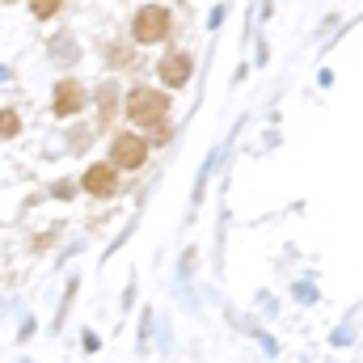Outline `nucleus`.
I'll list each match as a JSON object with an SVG mask.
<instances>
[{
  "label": "nucleus",
  "mask_w": 363,
  "mask_h": 363,
  "mask_svg": "<svg viewBox=\"0 0 363 363\" xmlns=\"http://www.w3.org/2000/svg\"><path fill=\"white\" fill-rule=\"evenodd\" d=\"M165 114H169V97L157 89H131L127 97V118L135 127H165Z\"/></svg>",
  "instance_id": "obj_1"
},
{
  "label": "nucleus",
  "mask_w": 363,
  "mask_h": 363,
  "mask_svg": "<svg viewBox=\"0 0 363 363\" xmlns=\"http://www.w3.org/2000/svg\"><path fill=\"white\" fill-rule=\"evenodd\" d=\"M131 34H135V43H144V47L161 43V38L169 34V9H161V4H144V9L135 13V21H131Z\"/></svg>",
  "instance_id": "obj_2"
},
{
  "label": "nucleus",
  "mask_w": 363,
  "mask_h": 363,
  "mask_svg": "<svg viewBox=\"0 0 363 363\" xmlns=\"http://www.w3.org/2000/svg\"><path fill=\"white\" fill-rule=\"evenodd\" d=\"M110 161H114L118 169H140V165L148 161V140H140V135H114Z\"/></svg>",
  "instance_id": "obj_3"
},
{
  "label": "nucleus",
  "mask_w": 363,
  "mask_h": 363,
  "mask_svg": "<svg viewBox=\"0 0 363 363\" xmlns=\"http://www.w3.org/2000/svg\"><path fill=\"white\" fill-rule=\"evenodd\" d=\"M81 186H85L89 194H97V199H110V194L118 190V165H114V161H106V165H89L85 178H81Z\"/></svg>",
  "instance_id": "obj_4"
},
{
  "label": "nucleus",
  "mask_w": 363,
  "mask_h": 363,
  "mask_svg": "<svg viewBox=\"0 0 363 363\" xmlns=\"http://www.w3.org/2000/svg\"><path fill=\"white\" fill-rule=\"evenodd\" d=\"M81 106H85V89H81V81H60V85H55V114H60V118L81 114Z\"/></svg>",
  "instance_id": "obj_5"
},
{
  "label": "nucleus",
  "mask_w": 363,
  "mask_h": 363,
  "mask_svg": "<svg viewBox=\"0 0 363 363\" xmlns=\"http://www.w3.org/2000/svg\"><path fill=\"white\" fill-rule=\"evenodd\" d=\"M190 72H194V64H190V55H182V51H169V55L161 60V81H165L169 89H182V85L190 81Z\"/></svg>",
  "instance_id": "obj_6"
},
{
  "label": "nucleus",
  "mask_w": 363,
  "mask_h": 363,
  "mask_svg": "<svg viewBox=\"0 0 363 363\" xmlns=\"http://www.w3.org/2000/svg\"><path fill=\"white\" fill-rule=\"evenodd\" d=\"M60 4H64V0H30V13L47 21V17H55V13H60Z\"/></svg>",
  "instance_id": "obj_7"
},
{
  "label": "nucleus",
  "mask_w": 363,
  "mask_h": 363,
  "mask_svg": "<svg viewBox=\"0 0 363 363\" xmlns=\"http://www.w3.org/2000/svg\"><path fill=\"white\" fill-rule=\"evenodd\" d=\"M21 131V118L13 110H0V135H17Z\"/></svg>",
  "instance_id": "obj_8"
}]
</instances>
